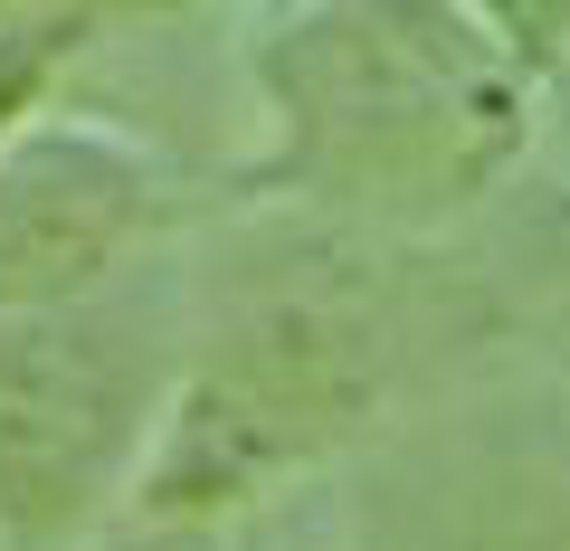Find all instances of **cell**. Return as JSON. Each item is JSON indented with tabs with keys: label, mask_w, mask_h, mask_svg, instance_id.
Instances as JSON below:
<instances>
[{
	"label": "cell",
	"mask_w": 570,
	"mask_h": 551,
	"mask_svg": "<svg viewBox=\"0 0 570 551\" xmlns=\"http://www.w3.org/2000/svg\"><path fill=\"white\" fill-rule=\"evenodd\" d=\"M570 10H276L247 39L266 144L228 200H314L371 228L475 209L532 144Z\"/></svg>",
	"instance_id": "1"
},
{
	"label": "cell",
	"mask_w": 570,
	"mask_h": 551,
	"mask_svg": "<svg viewBox=\"0 0 570 551\" xmlns=\"http://www.w3.org/2000/svg\"><path fill=\"white\" fill-rule=\"evenodd\" d=\"M400 371V314L362 276H266L190 333L163 447L124 523L142 532H247L285 485L324 475L381 419Z\"/></svg>",
	"instance_id": "2"
},
{
	"label": "cell",
	"mask_w": 570,
	"mask_h": 551,
	"mask_svg": "<svg viewBox=\"0 0 570 551\" xmlns=\"http://www.w3.org/2000/svg\"><path fill=\"white\" fill-rule=\"evenodd\" d=\"M190 333L171 276L77 314H0V551H96L124 532Z\"/></svg>",
	"instance_id": "3"
},
{
	"label": "cell",
	"mask_w": 570,
	"mask_h": 551,
	"mask_svg": "<svg viewBox=\"0 0 570 551\" xmlns=\"http://www.w3.org/2000/svg\"><path fill=\"white\" fill-rule=\"evenodd\" d=\"M200 209H219V181L200 190L163 144L58 105L0 152V314H77L163 276Z\"/></svg>",
	"instance_id": "4"
},
{
	"label": "cell",
	"mask_w": 570,
	"mask_h": 551,
	"mask_svg": "<svg viewBox=\"0 0 570 551\" xmlns=\"http://www.w3.org/2000/svg\"><path fill=\"white\" fill-rule=\"evenodd\" d=\"M96 551H257V523L247 532H142V523H124V532H105Z\"/></svg>",
	"instance_id": "5"
}]
</instances>
